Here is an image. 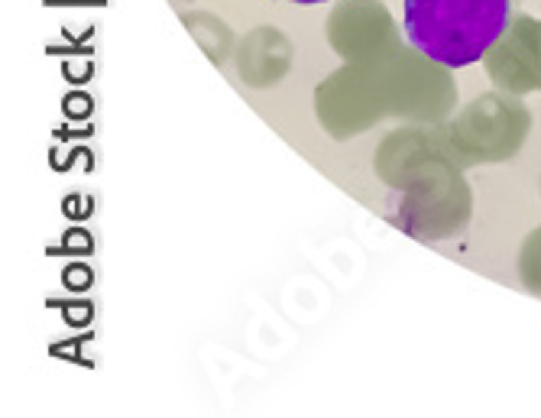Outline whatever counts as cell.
I'll return each instance as SVG.
<instances>
[{"instance_id": "cell-2", "label": "cell", "mask_w": 541, "mask_h": 418, "mask_svg": "<svg viewBox=\"0 0 541 418\" xmlns=\"http://www.w3.org/2000/svg\"><path fill=\"white\" fill-rule=\"evenodd\" d=\"M292 3H302V7H315V3H328V0H292Z\"/></svg>"}, {"instance_id": "cell-1", "label": "cell", "mask_w": 541, "mask_h": 418, "mask_svg": "<svg viewBox=\"0 0 541 418\" xmlns=\"http://www.w3.org/2000/svg\"><path fill=\"white\" fill-rule=\"evenodd\" d=\"M509 0H402L405 39L447 68L480 62L506 36Z\"/></svg>"}]
</instances>
